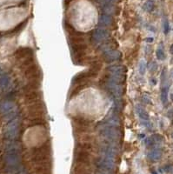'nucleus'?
I'll use <instances>...</instances> for the list:
<instances>
[{"mask_svg": "<svg viewBox=\"0 0 173 174\" xmlns=\"http://www.w3.org/2000/svg\"><path fill=\"white\" fill-rule=\"evenodd\" d=\"M18 147L15 144H11L8 146L5 154V163L10 168L17 167L20 162V156Z\"/></svg>", "mask_w": 173, "mask_h": 174, "instance_id": "f257e3e1", "label": "nucleus"}, {"mask_svg": "<svg viewBox=\"0 0 173 174\" xmlns=\"http://www.w3.org/2000/svg\"><path fill=\"white\" fill-rule=\"evenodd\" d=\"M100 133L105 139H107L111 143L117 142L121 137V132L118 129V127L109 126L106 124L101 129Z\"/></svg>", "mask_w": 173, "mask_h": 174, "instance_id": "f03ea898", "label": "nucleus"}, {"mask_svg": "<svg viewBox=\"0 0 173 174\" xmlns=\"http://www.w3.org/2000/svg\"><path fill=\"white\" fill-rule=\"evenodd\" d=\"M18 133H19V122L18 119H13L7 124L4 129V137L9 140H13L18 137Z\"/></svg>", "mask_w": 173, "mask_h": 174, "instance_id": "7ed1b4c3", "label": "nucleus"}, {"mask_svg": "<svg viewBox=\"0 0 173 174\" xmlns=\"http://www.w3.org/2000/svg\"><path fill=\"white\" fill-rule=\"evenodd\" d=\"M16 104L11 101H4L0 103V114L4 116L15 115Z\"/></svg>", "mask_w": 173, "mask_h": 174, "instance_id": "20e7f679", "label": "nucleus"}, {"mask_svg": "<svg viewBox=\"0 0 173 174\" xmlns=\"http://www.w3.org/2000/svg\"><path fill=\"white\" fill-rule=\"evenodd\" d=\"M108 38H109V32L102 28H98L97 30L94 31L92 34V40L97 44L106 40Z\"/></svg>", "mask_w": 173, "mask_h": 174, "instance_id": "39448f33", "label": "nucleus"}, {"mask_svg": "<svg viewBox=\"0 0 173 174\" xmlns=\"http://www.w3.org/2000/svg\"><path fill=\"white\" fill-rule=\"evenodd\" d=\"M108 87L116 98H118V99L121 98L123 93V88L120 85V84H117V83L112 82L111 80H109Z\"/></svg>", "mask_w": 173, "mask_h": 174, "instance_id": "423d86ee", "label": "nucleus"}, {"mask_svg": "<svg viewBox=\"0 0 173 174\" xmlns=\"http://www.w3.org/2000/svg\"><path fill=\"white\" fill-rule=\"evenodd\" d=\"M104 58L109 62L116 61L121 58V52L116 50H110L104 53Z\"/></svg>", "mask_w": 173, "mask_h": 174, "instance_id": "0eeeda50", "label": "nucleus"}, {"mask_svg": "<svg viewBox=\"0 0 173 174\" xmlns=\"http://www.w3.org/2000/svg\"><path fill=\"white\" fill-rule=\"evenodd\" d=\"M112 17L109 14H105V13H104L103 15H101V17L99 19V21H98L99 25H102V26H109V25L112 24Z\"/></svg>", "mask_w": 173, "mask_h": 174, "instance_id": "6e6552de", "label": "nucleus"}, {"mask_svg": "<svg viewBox=\"0 0 173 174\" xmlns=\"http://www.w3.org/2000/svg\"><path fill=\"white\" fill-rule=\"evenodd\" d=\"M162 156V151L160 149H154L148 153V158L152 161H157Z\"/></svg>", "mask_w": 173, "mask_h": 174, "instance_id": "1a4fd4ad", "label": "nucleus"}, {"mask_svg": "<svg viewBox=\"0 0 173 174\" xmlns=\"http://www.w3.org/2000/svg\"><path fill=\"white\" fill-rule=\"evenodd\" d=\"M109 72L111 74H118V75H124L126 72L125 68L122 65H113L109 67Z\"/></svg>", "mask_w": 173, "mask_h": 174, "instance_id": "9d476101", "label": "nucleus"}, {"mask_svg": "<svg viewBox=\"0 0 173 174\" xmlns=\"http://www.w3.org/2000/svg\"><path fill=\"white\" fill-rule=\"evenodd\" d=\"M10 84V78L8 75H1L0 76V89L1 90H4L8 87Z\"/></svg>", "mask_w": 173, "mask_h": 174, "instance_id": "9b49d317", "label": "nucleus"}, {"mask_svg": "<svg viewBox=\"0 0 173 174\" xmlns=\"http://www.w3.org/2000/svg\"><path fill=\"white\" fill-rule=\"evenodd\" d=\"M120 119L116 117V116H113L112 118H110L106 123V125H109V126H113V127H119L120 126Z\"/></svg>", "mask_w": 173, "mask_h": 174, "instance_id": "f8f14e48", "label": "nucleus"}, {"mask_svg": "<svg viewBox=\"0 0 173 174\" xmlns=\"http://www.w3.org/2000/svg\"><path fill=\"white\" fill-rule=\"evenodd\" d=\"M137 113L138 114L139 118L143 121H149V114L146 113L142 107L137 106Z\"/></svg>", "mask_w": 173, "mask_h": 174, "instance_id": "ddd939ff", "label": "nucleus"}, {"mask_svg": "<svg viewBox=\"0 0 173 174\" xmlns=\"http://www.w3.org/2000/svg\"><path fill=\"white\" fill-rule=\"evenodd\" d=\"M161 100L163 104H166L168 101V88L163 87L161 90Z\"/></svg>", "mask_w": 173, "mask_h": 174, "instance_id": "4468645a", "label": "nucleus"}, {"mask_svg": "<svg viewBox=\"0 0 173 174\" xmlns=\"http://www.w3.org/2000/svg\"><path fill=\"white\" fill-rule=\"evenodd\" d=\"M143 8H144V10L149 11V12L152 11L153 9H154V2H153L152 0L146 1L145 4H144V5H143Z\"/></svg>", "mask_w": 173, "mask_h": 174, "instance_id": "2eb2a0df", "label": "nucleus"}, {"mask_svg": "<svg viewBox=\"0 0 173 174\" xmlns=\"http://www.w3.org/2000/svg\"><path fill=\"white\" fill-rule=\"evenodd\" d=\"M156 56L158 60H163L165 58V53L162 48H158L156 51Z\"/></svg>", "mask_w": 173, "mask_h": 174, "instance_id": "dca6fc26", "label": "nucleus"}, {"mask_svg": "<svg viewBox=\"0 0 173 174\" xmlns=\"http://www.w3.org/2000/svg\"><path fill=\"white\" fill-rule=\"evenodd\" d=\"M138 70H139V73L141 75H143L145 72H146V63L144 60H141L139 63V67H138Z\"/></svg>", "mask_w": 173, "mask_h": 174, "instance_id": "f3484780", "label": "nucleus"}, {"mask_svg": "<svg viewBox=\"0 0 173 174\" xmlns=\"http://www.w3.org/2000/svg\"><path fill=\"white\" fill-rule=\"evenodd\" d=\"M170 31V24H169V21L167 19H164L163 21V32L164 34H168V32Z\"/></svg>", "mask_w": 173, "mask_h": 174, "instance_id": "a211bd4d", "label": "nucleus"}, {"mask_svg": "<svg viewBox=\"0 0 173 174\" xmlns=\"http://www.w3.org/2000/svg\"><path fill=\"white\" fill-rule=\"evenodd\" d=\"M154 143H155V141H154V139L152 138H152H148L146 139V141H145V144H146L147 145H149V146L153 145Z\"/></svg>", "mask_w": 173, "mask_h": 174, "instance_id": "6ab92c4d", "label": "nucleus"}, {"mask_svg": "<svg viewBox=\"0 0 173 174\" xmlns=\"http://www.w3.org/2000/svg\"><path fill=\"white\" fill-rule=\"evenodd\" d=\"M146 42H149V43H152V42H153V38H148V39H146Z\"/></svg>", "mask_w": 173, "mask_h": 174, "instance_id": "aec40b11", "label": "nucleus"}, {"mask_svg": "<svg viewBox=\"0 0 173 174\" xmlns=\"http://www.w3.org/2000/svg\"><path fill=\"white\" fill-rule=\"evenodd\" d=\"M170 51H171V53L173 55V44H172V46H171V48H170Z\"/></svg>", "mask_w": 173, "mask_h": 174, "instance_id": "412c9836", "label": "nucleus"}, {"mask_svg": "<svg viewBox=\"0 0 173 174\" xmlns=\"http://www.w3.org/2000/svg\"><path fill=\"white\" fill-rule=\"evenodd\" d=\"M170 97H171V99H172V101L173 102V93H172V94H171V96H170Z\"/></svg>", "mask_w": 173, "mask_h": 174, "instance_id": "4be33fe9", "label": "nucleus"}, {"mask_svg": "<svg viewBox=\"0 0 173 174\" xmlns=\"http://www.w3.org/2000/svg\"><path fill=\"white\" fill-rule=\"evenodd\" d=\"M152 174H157V173L156 172H152Z\"/></svg>", "mask_w": 173, "mask_h": 174, "instance_id": "5701e85b", "label": "nucleus"}, {"mask_svg": "<svg viewBox=\"0 0 173 174\" xmlns=\"http://www.w3.org/2000/svg\"><path fill=\"white\" fill-rule=\"evenodd\" d=\"M0 73H1V67H0Z\"/></svg>", "mask_w": 173, "mask_h": 174, "instance_id": "b1692460", "label": "nucleus"}, {"mask_svg": "<svg viewBox=\"0 0 173 174\" xmlns=\"http://www.w3.org/2000/svg\"><path fill=\"white\" fill-rule=\"evenodd\" d=\"M172 138H173V133H172Z\"/></svg>", "mask_w": 173, "mask_h": 174, "instance_id": "393cba45", "label": "nucleus"}]
</instances>
